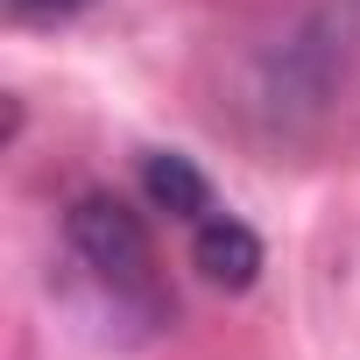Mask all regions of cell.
<instances>
[{
  "mask_svg": "<svg viewBox=\"0 0 360 360\" xmlns=\"http://www.w3.org/2000/svg\"><path fill=\"white\" fill-rule=\"evenodd\" d=\"M191 255H198V269L219 283V290H248L255 283V269H262V240L219 205L212 219H198L191 226Z\"/></svg>",
  "mask_w": 360,
  "mask_h": 360,
  "instance_id": "7a4b0ae2",
  "label": "cell"
},
{
  "mask_svg": "<svg viewBox=\"0 0 360 360\" xmlns=\"http://www.w3.org/2000/svg\"><path fill=\"white\" fill-rule=\"evenodd\" d=\"M141 191L176 219V226H198V219H212L219 212V198H212V184H205V176H198V162L191 155H176V148H155L148 162H141Z\"/></svg>",
  "mask_w": 360,
  "mask_h": 360,
  "instance_id": "3957f363",
  "label": "cell"
},
{
  "mask_svg": "<svg viewBox=\"0 0 360 360\" xmlns=\"http://www.w3.org/2000/svg\"><path fill=\"white\" fill-rule=\"evenodd\" d=\"M71 255H78V269L92 276V290L120 311V318H134V325H169V290H162V262H155V240H148V226L120 205V198H106V191H92V198H78L71 205Z\"/></svg>",
  "mask_w": 360,
  "mask_h": 360,
  "instance_id": "6da1fadb",
  "label": "cell"
},
{
  "mask_svg": "<svg viewBox=\"0 0 360 360\" xmlns=\"http://www.w3.org/2000/svg\"><path fill=\"white\" fill-rule=\"evenodd\" d=\"M15 8H29V15H71V8H85V0H15Z\"/></svg>",
  "mask_w": 360,
  "mask_h": 360,
  "instance_id": "277c9868",
  "label": "cell"
}]
</instances>
